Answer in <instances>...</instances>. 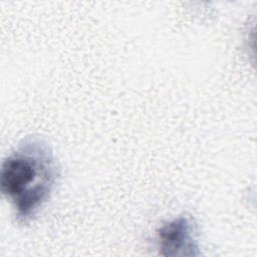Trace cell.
<instances>
[{
	"label": "cell",
	"mask_w": 257,
	"mask_h": 257,
	"mask_svg": "<svg viewBox=\"0 0 257 257\" xmlns=\"http://www.w3.org/2000/svg\"><path fill=\"white\" fill-rule=\"evenodd\" d=\"M58 178L51 147L40 137H27L4 160L1 192L12 203L19 223H28L50 198Z\"/></svg>",
	"instance_id": "cell-1"
},
{
	"label": "cell",
	"mask_w": 257,
	"mask_h": 257,
	"mask_svg": "<svg viewBox=\"0 0 257 257\" xmlns=\"http://www.w3.org/2000/svg\"><path fill=\"white\" fill-rule=\"evenodd\" d=\"M199 226L193 217L179 216L164 223L157 231L158 249L167 257L199 256Z\"/></svg>",
	"instance_id": "cell-2"
}]
</instances>
